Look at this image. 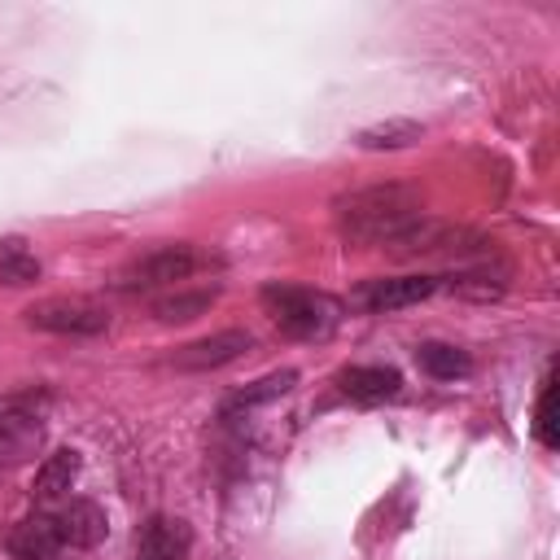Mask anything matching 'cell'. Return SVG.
I'll return each mask as SVG.
<instances>
[{"mask_svg": "<svg viewBox=\"0 0 560 560\" xmlns=\"http://www.w3.org/2000/svg\"><path fill=\"white\" fill-rule=\"evenodd\" d=\"M258 302H262V311L271 315V324H276L280 332L298 337V341H319V337H328V332L337 328V319H341V306H337L328 293L302 289V284H267V289L258 293Z\"/></svg>", "mask_w": 560, "mask_h": 560, "instance_id": "cell-3", "label": "cell"}, {"mask_svg": "<svg viewBox=\"0 0 560 560\" xmlns=\"http://www.w3.org/2000/svg\"><path fill=\"white\" fill-rule=\"evenodd\" d=\"M44 276L35 249L26 236H0V284L4 289H26Z\"/></svg>", "mask_w": 560, "mask_h": 560, "instance_id": "cell-13", "label": "cell"}, {"mask_svg": "<svg viewBox=\"0 0 560 560\" xmlns=\"http://www.w3.org/2000/svg\"><path fill=\"white\" fill-rule=\"evenodd\" d=\"M254 346V337L245 328H223V332H210V337H197L188 346H179L171 354V363L179 372H214V368H228L236 363L245 350Z\"/></svg>", "mask_w": 560, "mask_h": 560, "instance_id": "cell-7", "label": "cell"}, {"mask_svg": "<svg viewBox=\"0 0 560 560\" xmlns=\"http://www.w3.org/2000/svg\"><path fill=\"white\" fill-rule=\"evenodd\" d=\"M438 289H451V293H459V298H472V302H494V298H503L508 280H503V271H486V267H472V271L438 276Z\"/></svg>", "mask_w": 560, "mask_h": 560, "instance_id": "cell-18", "label": "cell"}, {"mask_svg": "<svg viewBox=\"0 0 560 560\" xmlns=\"http://www.w3.org/2000/svg\"><path fill=\"white\" fill-rule=\"evenodd\" d=\"M9 547H13L18 560H48V556L61 547L57 521H52V516H31V521H22V525L13 529V538H9Z\"/></svg>", "mask_w": 560, "mask_h": 560, "instance_id": "cell-15", "label": "cell"}, {"mask_svg": "<svg viewBox=\"0 0 560 560\" xmlns=\"http://www.w3.org/2000/svg\"><path fill=\"white\" fill-rule=\"evenodd\" d=\"M298 385V372L293 368H280V372H267V376H258V381H249L245 389H236L232 398H228V416L232 411H245V407H262V402H276V398H284L289 389Z\"/></svg>", "mask_w": 560, "mask_h": 560, "instance_id": "cell-17", "label": "cell"}, {"mask_svg": "<svg viewBox=\"0 0 560 560\" xmlns=\"http://www.w3.org/2000/svg\"><path fill=\"white\" fill-rule=\"evenodd\" d=\"M22 324L48 337H101L109 332V311L96 298L83 293H57V298H39L22 311Z\"/></svg>", "mask_w": 560, "mask_h": 560, "instance_id": "cell-5", "label": "cell"}, {"mask_svg": "<svg viewBox=\"0 0 560 560\" xmlns=\"http://www.w3.org/2000/svg\"><path fill=\"white\" fill-rule=\"evenodd\" d=\"M332 219L350 245H381L385 249L411 219H420V197L402 184H372V188L341 192L332 201Z\"/></svg>", "mask_w": 560, "mask_h": 560, "instance_id": "cell-1", "label": "cell"}, {"mask_svg": "<svg viewBox=\"0 0 560 560\" xmlns=\"http://www.w3.org/2000/svg\"><path fill=\"white\" fill-rule=\"evenodd\" d=\"M438 293V276H376L359 289V302L368 311H402Z\"/></svg>", "mask_w": 560, "mask_h": 560, "instance_id": "cell-8", "label": "cell"}, {"mask_svg": "<svg viewBox=\"0 0 560 560\" xmlns=\"http://www.w3.org/2000/svg\"><path fill=\"white\" fill-rule=\"evenodd\" d=\"M420 136H424L420 122H411V118H385V122H372V127L354 131V144L368 149V153H385V149H411Z\"/></svg>", "mask_w": 560, "mask_h": 560, "instance_id": "cell-16", "label": "cell"}, {"mask_svg": "<svg viewBox=\"0 0 560 560\" xmlns=\"http://www.w3.org/2000/svg\"><path fill=\"white\" fill-rule=\"evenodd\" d=\"M214 262H219L214 254H206V249H197L188 241H166V245H158L149 254H136L114 276V289H122V293H144V289H166V284L175 289L179 280H188V276H197V271H206Z\"/></svg>", "mask_w": 560, "mask_h": 560, "instance_id": "cell-4", "label": "cell"}, {"mask_svg": "<svg viewBox=\"0 0 560 560\" xmlns=\"http://www.w3.org/2000/svg\"><path fill=\"white\" fill-rule=\"evenodd\" d=\"M44 446V416L31 402H4L0 407V468H18L35 459Z\"/></svg>", "mask_w": 560, "mask_h": 560, "instance_id": "cell-6", "label": "cell"}, {"mask_svg": "<svg viewBox=\"0 0 560 560\" xmlns=\"http://www.w3.org/2000/svg\"><path fill=\"white\" fill-rule=\"evenodd\" d=\"M534 433L547 451L560 442L556 438V385L551 381H542V394H538V407H534Z\"/></svg>", "mask_w": 560, "mask_h": 560, "instance_id": "cell-20", "label": "cell"}, {"mask_svg": "<svg viewBox=\"0 0 560 560\" xmlns=\"http://www.w3.org/2000/svg\"><path fill=\"white\" fill-rule=\"evenodd\" d=\"M416 363H420L429 376H438V381H459V376L472 372V359H468L459 346H446V341H424V346L416 350Z\"/></svg>", "mask_w": 560, "mask_h": 560, "instance_id": "cell-19", "label": "cell"}, {"mask_svg": "<svg viewBox=\"0 0 560 560\" xmlns=\"http://www.w3.org/2000/svg\"><path fill=\"white\" fill-rule=\"evenodd\" d=\"M337 385H341L346 398L372 407V402L394 398L398 385H402V376H398V368H385V363H354V368H341L337 372Z\"/></svg>", "mask_w": 560, "mask_h": 560, "instance_id": "cell-10", "label": "cell"}, {"mask_svg": "<svg viewBox=\"0 0 560 560\" xmlns=\"http://www.w3.org/2000/svg\"><path fill=\"white\" fill-rule=\"evenodd\" d=\"M192 547V529L171 516H153L140 534V560H184Z\"/></svg>", "mask_w": 560, "mask_h": 560, "instance_id": "cell-11", "label": "cell"}, {"mask_svg": "<svg viewBox=\"0 0 560 560\" xmlns=\"http://www.w3.org/2000/svg\"><path fill=\"white\" fill-rule=\"evenodd\" d=\"M214 302H219V289H171V293L153 298L149 311L158 324H188V319H201Z\"/></svg>", "mask_w": 560, "mask_h": 560, "instance_id": "cell-12", "label": "cell"}, {"mask_svg": "<svg viewBox=\"0 0 560 560\" xmlns=\"http://www.w3.org/2000/svg\"><path fill=\"white\" fill-rule=\"evenodd\" d=\"M74 477H79V451H52V455H44V464L35 468V486H31V494L35 499H61L70 486H74Z\"/></svg>", "mask_w": 560, "mask_h": 560, "instance_id": "cell-14", "label": "cell"}, {"mask_svg": "<svg viewBox=\"0 0 560 560\" xmlns=\"http://www.w3.org/2000/svg\"><path fill=\"white\" fill-rule=\"evenodd\" d=\"M394 258H459V262H486L494 258V241L472 232V228H459V223H442V219H411L389 245H385Z\"/></svg>", "mask_w": 560, "mask_h": 560, "instance_id": "cell-2", "label": "cell"}, {"mask_svg": "<svg viewBox=\"0 0 560 560\" xmlns=\"http://www.w3.org/2000/svg\"><path fill=\"white\" fill-rule=\"evenodd\" d=\"M57 534H61V547H96V542H105V534H109V521H105V508L101 503H92V499H70L57 516Z\"/></svg>", "mask_w": 560, "mask_h": 560, "instance_id": "cell-9", "label": "cell"}]
</instances>
